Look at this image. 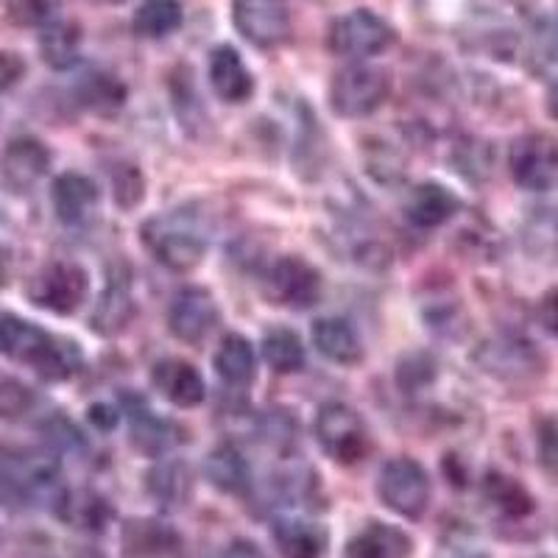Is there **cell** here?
<instances>
[{
	"label": "cell",
	"instance_id": "6da1fadb",
	"mask_svg": "<svg viewBox=\"0 0 558 558\" xmlns=\"http://www.w3.org/2000/svg\"><path fill=\"white\" fill-rule=\"evenodd\" d=\"M0 352L53 383L68 380L82 363L76 343L59 341L57 336L20 316H0Z\"/></svg>",
	"mask_w": 558,
	"mask_h": 558
},
{
	"label": "cell",
	"instance_id": "7a4b0ae2",
	"mask_svg": "<svg viewBox=\"0 0 558 558\" xmlns=\"http://www.w3.org/2000/svg\"><path fill=\"white\" fill-rule=\"evenodd\" d=\"M143 241L151 254L171 271H191L202 263L207 241L198 232L191 216L184 213H168V216L151 218L143 227Z\"/></svg>",
	"mask_w": 558,
	"mask_h": 558
},
{
	"label": "cell",
	"instance_id": "3957f363",
	"mask_svg": "<svg viewBox=\"0 0 558 558\" xmlns=\"http://www.w3.org/2000/svg\"><path fill=\"white\" fill-rule=\"evenodd\" d=\"M388 93H391L388 70L357 62L336 73L330 84V107L341 118H366L386 104Z\"/></svg>",
	"mask_w": 558,
	"mask_h": 558
},
{
	"label": "cell",
	"instance_id": "277c9868",
	"mask_svg": "<svg viewBox=\"0 0 558 558\" xmlns=\"http://www.w3.org/2000/svg\"><path fill=\"white\" fill-rule=\"evenodd\" d=\"M397 39L391 23L372 9H352L338 17L327 34V45L336 57L343 59H368L377 57Z\"/></svg>",
	"mask_w": 558,
	"mask_h": 558
},
{
	"label": "cell",
	"instance_id": "5b68a950",
	"mask_svg": "<svg viewBox=\"0 0 558 558\" xmlns=\"http://www.w3.org/2000/svg\"><path fill=\"white\" fill-rule=\"evenodd\" d=\"M377 495L393 514L418 520L430 506V477L413 458H391L377 477Z\"/></svg>",
	"mask_w": 558,
	"mask_h": 558
},
{
	"label": "cell",
	"instance_id": "8992f818",
	"mask_svg": "<svg viewBox=\"0 0 558 558\" xmlns=\"http://www.w3.org/2000/svg\"><path fill=\"white\" fill-rule=\"evenodd\" d=\"M32 305L57 316H70L84 305L89 293V277L78 263H48L32 277L26 288Z\"/></svg>",
	"mask_w": 558,
	"mask_h": 558
},
{
	"label": "cell",
	"instance_id": "52a82bcc",
	"mask_svg": "<svg viewBox=\"0 0 558 558\" xmlns=\"http://www.w3.org/2000/svg\"><path fill=\"white\" fill-rule=\"evenodd\" d=\"M508 166L522 191H558V140L542 132L522 134L511 146Z\"/></svg>",
	"mask_w": 558,
	"mask_h": 558
},
{
	"label": "cell",
	"instance_id": "ba28073f",
	"mask_svg": "<svg viewBox=\"0 0 558 558\" xmlns=\"http://www.w3.org/2000/svg\"><path fill=\"white\" fill-rule=\"evenodd\" d=\"M316 438L322 450L338 463H357L368 452L363 418L343 402H327L316 413Z\"/></svg>",
	"mask_w": 558,
	"mask_h": 558
},
{
	"label": "cell",
	"instance_id": "9c48e42d",
	"mask_svg": "<svg viewBox=\"0 0 558 558\" xmlns=\"http://www.w3.org/2000/svg\"><path fill=\"white\" fill-rule=\"evenodd\" d=\"M266 296L279 307L307 311V307H313L322 299V274L305 257L286 254V257H279L268 268Z\"/></svg>",
	"mask_w": 558,
	"mask_h": 558
},
{
	"label": "cell",
	"instance_id": "30bf717a",
	"mask_svg": "<svg viewBox=\"0 0 558 558\" xmlns=\"http://www.w3.org/2000/svg\"><path fill=\"white\" fill-rule=\"evenodd\" d=\"M475 363L486 375L502 383L533 380L542 375V366H545L533 343L517 336H497L483 341L475 352Z\"/></svg>",
	"mask_w": 558,
	"mask_h": 558
},
{
	"label": "cell",
	"instance_id": "8fae6325",
	"mask_svg": "<svg viewBox=\"0 0 558 558\" xmlns=\"http://www.w3.org/2000/svg\"><path fill=\"white\" fill-rule=\"evenodd\" d=\"M232 23L257 48H279L291 37V9L286 0H235Z\"/></svg>",
	"mask_w": 558,
	"mask_h": 558
},
{
	"label": "cell",
	"instance_id": "7c38bea8",
	"mask_svg": "<svg viewBox=\"0 0 558 558\" xmlns=\"http://www.w3.org/2000/svg\"><path fill=\"white\" fill-rule=\"evenodd\" d=\"M218 324V305L204 288H184L168 307V327L184 343H202Z\"/></svg>",
	"mask_w": 558,
	"mask_h": 558
},
{
	"label": "cell",
	"instance_id": "4fadbf2b",
	"mask_svg": "<svg viewBox=\"0 0 558 558\" xmlns=\"http://www.w3.org/2000/svg\"><path fill=\"white\" fill-rule=\"evenodd\" d=\"M51 168V151L37 137H14L0 157V177L14 193L32 191Z\"/></svg>",
	"mask_w": 558,
	"mask_h": 558
},
{
	"label": "cell",
	"instance_id": "5bb4252c",
	"mask_svg": "<svg viewBox=\"0 0 558 558\" xmlns=\"http://www.w3.org/2000/svg\"><path fill=\"white\" fill-rule=\"evenodd\" d=\"M51 202L57 209V218L68 227H82L98 207L96 182L84 173H62L53 179Z\"/></svg>",
	"mask_w": 558,
	"mask_h": 558
},
{
	"label": "cell",
	"instance_id": "9a60e30c",
	"mask_svg": "<svg viewBox=\"0 0 558 558\" xmlns=\"http://www.w3.org/2000/svg\"><path fill=\"white\" fill-rule=\"evenodd\" d=\"M209 84L216 96L227 104H243L254 93V76L232 45H218L209 53Z\"/></svg>",
	"mask_w": 558,
	"mask_h": 558
},
{
	"label": "cell",
	"instance_id": "2e32d148",
	"mask_svg": "<svg viewBox=\"0 0 558 558\" xmlns=\"http://www.w3.org/2000/svg\"><path fill=\"white\" fill-rule=\"evenodd\" d=\"M134 316V296H132V282L129 274H109L107 288L98 296L96 311L89 316V327L98 336H118L129 327Z\"/></svg>",
	"mask_w": 558,
	"mask_h": 558
},
{
	"label": "cell",
	"instance_id": "e0dca14e",
	"mask_svg": "<svg viewBox=\"0 0 558 558\" xmlns=\"http://www.w3.org/2000/svg\"><path fill=\"white\" fill-rule=\"evenodd\" d=\"M151 383L154 388L177 408L202 405L204 393H207L198 368L187 361H179V357L159 361L151 372Z\"/></svg>",
	"mask_w": 558,
	"mask_h": 558
},
{
	"label": "cell",
	"instance_id": "ac0fdd59",
	"mask_svg": "<svg viewBox=\"0 0 558 558\" xmlns=\"http://www.w3.org/2000/svg\"><path fill=\"white\" fill-rule=\"evenodd\" d=\"M458 209H461V198L438 182L416 184L405 198V218L418 229L441 227Z\"/></svg>",
	"mask_w": 558,
	"mask_h": 558
},
{
	"label": "cell",
	"instance_id": "d6986e66",
	"mask_svg": "<svg viewBox=\"0 0 558 558\" xmlns=\"http://www.w3.org/2000/svg\"><path fill=\"white\" fill-rule=\"evenodd\" d=\"M271 539L282 558H324L330 536L318 522L311 520H277L271 527Z\"/></svg>",
	"mask_w": 558,
	"mask_h": 558
},
{
	"label": "cell",
	"instance_id": "ffe728a7",
	"mask_svg": "<svg viewBox=\"0 0 558 558\" xmlns=\"http://www.w3.org/2000/svg\"><path fill=\"white\" fill-rule=\"evenodd\" d=\"M411 553V536L386 522H368L347 545V558H408Z\"/></svg>",
	"mask_w": 558,
	"mask_h": 558
},
{
	"label": "cell",
	"instance_id": "44dd1931",
	"mask_svg": "<svg viewBox=\"0 0 558 558\" xmlns=\"http://www.w3.org/2000/svg\"><path fill=\"white\" fill-rule=\"evenodd\" d=\"M313 343L327 361L338 366H355L363 361V343L343 318H318L313 324Z\"/></svg>",
	"mask_w": 558,
	"mask_h": 558
},
{
	"label": "cell",
	"instance_id": "7402d4cb",
	"mask_svg": "<svg viewBox=\"0 0 558 558\" xmlns=\"http://www.w3.org/2000/svg\"><path fill=\"white\" fill-rule=\"evenodd\" d=\"M129 413H132V445L140 452L159 458L179 441L177 427L166 422V418H159L157 413L148 411L143 402H132Z\"/></svg>",
	"mask_w": 558,
	"mask_h": 558
},
{
	"label": "cell",
	"instance_id": "603a6c76",
	"mask_svg": "<svg viewBox=\"0 0 558 558\" xmlns=\"http://www.w3.org/2000/svg\"><path fill=\"white\" fill-rule=\"evenodd\" d=\"M59 520L68 522L70 527H82V531H104L112 511L107 500L96 492L78 488V492H62L57 500Z\"/></svg>",
	"mask_w": 558,
	"mask_h": 558
},
{
	"label": "cell",
	"instance_id": "cb8c5ba5",
	"mask_svg": "<svg viewBox=\"0 0 558 558\" xmlns=\"http://www.w3.org/2000/svg\"><path fill=\"white\" fill-rule=\"evenodd\" d=\"M522 246L539 263H558V207H539L522 223Z\"/></svg>",
	"mask_w": 558,
	"mask_h": 558
},
{
	"label": "cell",
	"instance_id": "d4e9b609",
	"mask_svg": "<svg viewBox=\"0 0 558 558\" xmlns=\"http://www.w3.org/2000/svg\"><path fill=\"white\" fill-rule=\"evenodd\" d=\"M204 475L227 495H241L248 486V463L235 445H218L204 461Z\"/></svg>",
	"mask_w": 558,
	"mask_h": 558
},
{
	"label": "cell",
	"instance_id": "484cf974",
	"mask_svg": "<svg viewBox=\"0 0 558 558\" xmlns=\"http://www.w3.org/2000/svg\"><path fill=\"white\" fill-rule=\"evenodd\" d=\"M39 53H43V62L51 64L53 70L73 68L82 53V34L73 23L53 20L43 26V34H39Z\"/></svg>",
	"mask_w": 558,
	"mask_h": 558
},
{
	"label": "cell",
	"instance_id": "4316f807",
	"mask_svg": "<svg viewBox=\"0 0 558 558\" xmlns=\"http://www.w3.org/2000/svg\"><path fill=\"white\" fill-rule=\"evenodd\" d=\"M483 497L502 517H511V520H522V517L533 514L531 492L517 477L506 475V472H488L486 481H483Z\"/></svg>",
	"mask_w": 558,
	"mask_h": 558
},
{
	"label": "cell",
	"instance_id": "83f0119b",
	"mask_svg": "<svg viewBox=\"0 0 558 558\" xmlns=\"http://www.w3.org/2000/svg\"><path fill=\"white\" fill-rule=\"evenodd\" d=\"M216 372L227 386H248L257 372L252 343L243 336H227L216 352Z\"/></svg>",
	"mask_w": 558,
	"mask_h": 558
},
{
	"label": "cell",
	"instance_id": "f1b7e54d",
	"mask_svg": "<svg viewBox=\"0 0 558 558\" xmlns=\"http://www.w3.org/2000/svg\"><path fill=\"white\" fill-rule=\"evenodd\" d=\"M182 20L179 0H143L134 12V32L146 39H166L182 28Z\"/></svg>",
	"mask_w": 558,
	"mask_h": 558
},
{
	"label": "cell",
	"instance_id": "f546056e",
	"mask_svg": "<svg viewBox=\"0 0 558 558\" xmlns=\"http://www.w3.org/2000/svg\"><path fill=\"white\" fill-rule=\"evenodd\" d=\"M263 357L268 366L279 375H291L305 366V347L299 341V336L286 327H274L263 338Z\"/></svg>",
	"mask_w": 558,
	"mask_h": 558
},
{
	"label": "cell",
	"instance_id": "4dcf8cb0",
	"mask_svg": "<svg viewBox=\"0 0 558 558\" xmlns=\"http://www.w3.org/2000/svg\"><path fill=\"white\" fill-rule=\"evenodd\" d=\"M78 101L98 114H112L126 104V87L109 73H89L78 84Z\"/></svg>",
	"mask_w": 558,
	"mask_h": 558
},
{
	"label": "cell",
	"instance_id": "1f68e13d",
	"mask_svg": "<svg viewBox=\"0 0 558 558\" xmlns=\"http://www.w3.org/2000/svg\"><path fill=\"white\" fill-rule=\"evenodd\" d=\"M148 488H151L154 500H159V506H182L191 495V472L187 466L177 461L159 463L157 470L148 475Z\"/></svg>",
	"mask_w": 558,
	"mask_h": 558
},
{
	"label": "cell",
	"instance_id": "d6a6232c",
	"mask_svg": "<svg viewBox=\"0 0 558 558\" xmlns=\"http://www.w3.org/2000/svg\"><path fill=\"white\" fill-rule=\"evenodd\" d=\"M173 542H177V536L157 522H132L126 527L129 556H157V553H166Z\"/></svg>",
	"mask_w": 558,
	"mask_h": 558
},
{
	"label": "cell",
	"instance_id": "836d02e7",
	"mask_svg": "<svg viewBox=\"0 0 558 558\" xmlns=\"http://www.w3.org/2000/svg\"><path fill=\"white\" fill-rule=\"evenodd\" d=\"M112 193L114 204H121L123 209H134L143 196H146V179L134 166H114L112 171Z\"/></svg>",
	"mask_w": 558,
	"mask_h": 558
},
{
	"label": "cell",
	"instance_id": "e575fe53",
	"mask_svg": "<svg viewBox=\"0 0 558 558\" xmlns=\"http://www.w3.org/2000/svg\"><path fill=\"white\" fill-rule=\"evenodd\" d=\"M436 377V363L430 361L427 355H411L402 361L400 372H397V380H400L402 391H418V388H425L427 383Z\"/></svg>",
	"mask_w": 558,
	"mask_h": 558
},
{
	"label": "cell",
	"instance_id": "d590c367",
	"mask_svg": "<svg viewBox=\"0 0 558 558\" xmlns=\"http://www.w3.org/2000/svg\"><path fill=\"white\" fill-rule=\"evenodd\" d=\"M12 17L26 26H48L53 23L57 0H9Z\"/></svg>",
	"mask_w": 558,
	"mask_h": 558
},
{
	"label": "cell",
	"instance_id": "8d00e7d4",
	"mask_svg": "<svg viewBox=\"0 0 558 558\" xmlns=\"http://www.w3.org/2000/svg\"><path fill=\"white\" fill-rule=\"evenodd\" d=\"M32 405V391L12 377H0V416L14 418Z\"/></svg>",
	"mask_w": 558,
	"mask_h": 558
},
{
	"label": "cell",
	"instance_id": "74e56055",
	"mask_svg": "<svg viewBox=\"0 0 558 558\" xmlns=\"http://www.w3.org/2000/svg\"><path fill=\"white\" fill-rule=\"evenodd\" d=\"M539 461L553 477H558V425L553 418L539 425Z\"/></svg>",
	"mask_w": 558,
	"mask_h": 558
},
{
	"label": "cell",
	"instance_id": "f35d334b",
	"mask_svg": "<svg viewBox=\"0 0 558 558\" xmlns=\"http://www.w3.org/2000/svg\"><path fill=\"white\" fill-rule=\"evenodd\" d=\"M26 73V62L14 51H0V89H9L23 78Z\"/></svg>",
	"mask_w": 558,
	"mask_h": 558
},
{
	"label": "cell",
	"instance_id": "ab89813d",
	"mask_svg": "<svg viewBox=\"0 0 558 558\" xmlns=\"http://www.w3.org/2000/svg\"><path fill=\"white\" fill-rule=\"evenodd\" d=\"M48 433H51L53 445H59L62 450H78V447H84L82 433L70 425V422H64V418H53L51 425H48Z\"/></svg>",
	"mask_w": 558,
	"mask_h": 558
},
{
	"label": "cell",
	"instance_id": "60d3db41",
	"mask_svg": "<svg viewBox=\"0 0 558 558\" xmlns=\"http://www.w3.org/2000/svg\"><path fill=\"white\" fill-rule=\"evenodd\" d=\"M539 322L550 336L558 338V288H553V291L545 293V299H542Z\"/></svg>",
	"mask_w": 558,
	"mask_h": 558
},
{
	"label": "cell",
	"instance_id": "b9f144b4",
	"mask_svg": "<svg viewBox=\"0 0 558 558\" xmlns=\"http://www.w3.org/2000/svg\"><path fill=\"white\" fill-rule=\"evenodd\" d=\"M89 422L101 430H112L118 425V408L112 405H93L89 408Z\"/></svg>",
	"mask_w": 558,
	"mask_h": 558
},
{
	"label": "cell",
	"instance_id": "7bdbcfd3",
	"mask_svg": "<svg viewBox=\"0 0 558 558\" xmlns=\"http://www.w3.org/2000/svg\"><path fill=\"white\" fill-rule=\"evenodd\" d=\"M223 558H266V553L254 545V542L238 539V542H232V545H229L227 556H223Z\"/></svg>",
	"mask_w": 558,
	"mask_h": 558
},
{
	"label": "cell",
	"instance_id": "ee69618b",
	"mask_svg": "<svg viewBox=\"0 0 558 558\" xmlns=\"http://www.w3.org/2000/svg\"><path fill=\"white\" fill-rule=\"evenodd\" d=\"M547 109H550V114L558 121V82L553 84L550 93H547Z\"/></svg>",
	"mask_w": 558,
	"mask_h": 558
},
{
	"label": "cell",
	"instance_id": "f6af8a7d",
	"mask_svg": "<svg viewBox=\"0 0 558 558\" xmlns=\"http://www.w3.org/2000/svg\"><path fill=\"white\" fill-rule=\"evenodd\" d=\"M556 45H558V23H556Z\"/></svg>",
	"mask_w": 558,
	"mask_h": 558
},
{
	"label": "cell",
	"instance_id": "bcb514c9",
	"mask_svg": "<svg viewBox=\"0 0 558 558\" xmlns=\"http://www.w3.org/2000/svg\"><path fill=\"white\" fill-rule=\"evenodd\" d=\"M542 558H545V556H542Z\"/></svg>",
	"mask_w": 558,
	"mask_h": 558
}]
</instances>
